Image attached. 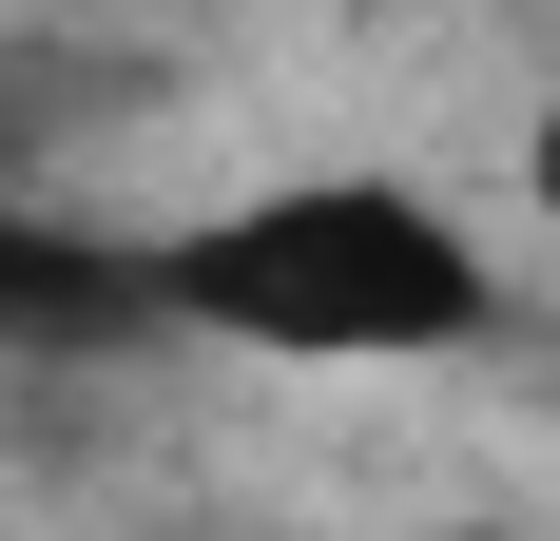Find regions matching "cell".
<instances>
[{
	"mask_svg": "<svg viewBox=\"0 0 560 541\" xmlns=\"http://www.w3.org/2000/svg\"><path fill=\"white\" fill-rule=\"evenodd\" d=\"M155 329H232V348H290V368H406V348H483L503 270L406 174H290V194L155 252Z\"/></svg>",
	"mask_w": 560,
	"mask_h": 541,
	"instance_id": "cell-1",
	"label": "cell"
},
{
	"mask_svg": "<svg viewBox=\"0 0 560 541\" xmlns=\"http://www.w3.org/2000/svg\"><path fill=\"white\" fill-rule=\"evenodd\" d=\"M155 329V252H116V232L39 214V194H0V368H97Z\"/></svg>",
	"mask_w": 560,
	"mask_h": 541,
	"instance_id": "cell-2",
	"label": "cell"
},
{
	"mask_svg": "<svg viewBox=\"0 0 560 541\" xmlns=\"http://www.w3.org/2000/svg\"><path fill=\"white\" fill-rule=\"evenodd\" d=\"M541 214H560V97H541Z\"/></svg>",
	"mask_w": 560,
	"mask_h": 541,
	"instance_id": "cell-3",
	"label": "cell"
}]
</instances>
